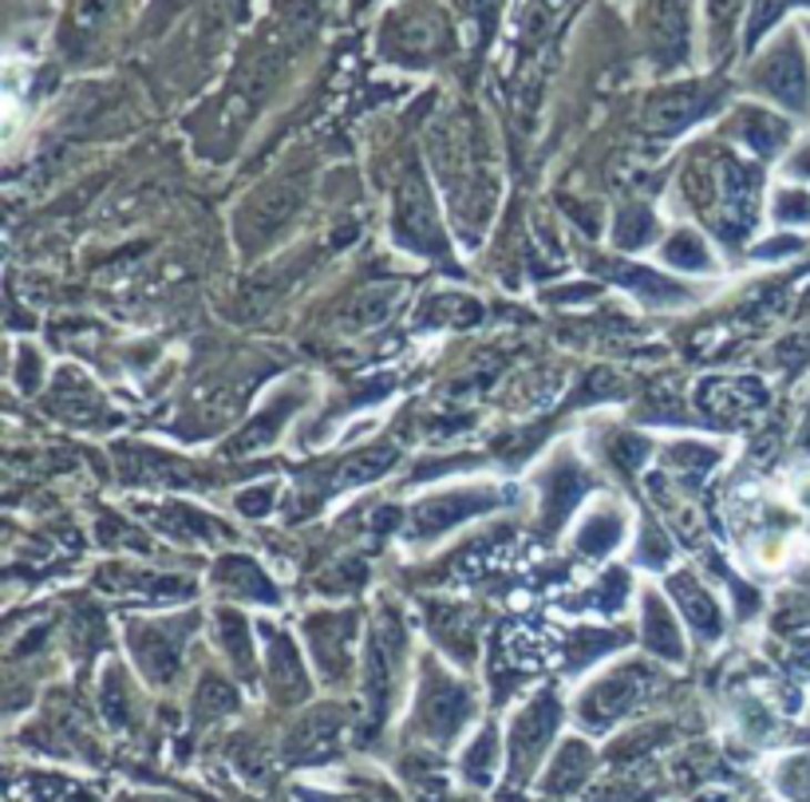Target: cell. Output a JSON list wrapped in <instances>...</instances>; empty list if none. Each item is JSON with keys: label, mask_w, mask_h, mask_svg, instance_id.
I'll return each mask as SVG.
<instances>
[{"label": "cell", "mask_w": 810, "mask_h": 802, "mask_svg": "<svg viewBox=\"0 0 810 802\" xmlns=\"http://www.w3.org/2000/svg\"><path fill=\"white\" fill-rule=\"evenodd\" d=\"M297 202H301L297 182H281V186L257 194V199L245 206L242 222H237V234H242V242L257 245V242H265V237H273L281 226H285L288 217H293Z\"/></svg>", "instance_id": "obj_1"}, {"label": "cell", "mask_w": 810, "mask_h": 802, "mask_svg": "<svg viewBox=\"0 0 810 802\" xmlns=\"http://www.w3.org/2000/svg\"><path fill=\"white\" fill-rule=\"evenodd\" d=\"M308 644H313V660L321 664L324 677H341L348 664V644L356 632V617L352 613H316L308 617Z\"/></svg>", "instance_id": "obj_2"}, {"label": "cell", "mask_w": 810, "mask_h": 802, "mask_svg": "<svg viewBox=\"0 0 810 802\" xmlns=\"http://www.w3.org/2000/svg\"><path fill=\"white\" fill-rule=\"evenodd\" d=\"M171 621H135L131 625V649L151 680H171L179 668V637L166 629Z\"/></svg>", "instance_id": "obj_3"}, {"label": "cell", "mask_w": 810, "mask_h": 802, "mask_svg": "<svg viewBox=\"0 0 810 802\" xmlns=\"http://www.w3.org/2000/svg\"><path fill=\"white\" fill-rule=\"evenodd\" d=\"M645 668H621V672H612L605 684H597V692L589 696L586 703V715L597 723V715H605V723H609V715H621L625 708H632V703L645 696Z\"/></svg>", "instance_id": "obj_4"}, {"label": "cell", "mask_w": 810, "mask_h": 802, "mask_svg": "<svg viewBox=\"0 0 810 802\" xmlns=\"http://www.w3.org/2000/svg\"><path fill=\"white\" fill-rule=\"evenodd\" d=\"M756 396L763 399V392H756V384L743 376L731 379H708L700 388V407L711 412L716 419H728V424H739L743 415L756 407Z\"/></svg>", "instance_id": "obj_5"}, {"label": "cell", "mask_w": 810, "mask_h": 802, "mask_svg": "<svg viewBox=\"0 0 810 802\" xmlns=\"http://www.w3.org/2000/svg\"><path fill=\"white\" fill-rule=\"evenodd\" d=\"M490 502H495V498H483V495H443V498H432V502H424L419 510H415V534L450 530V526L459 522V518L478 515V510H486Z\"/></svg>", "instance_id": "obj_6"}, {"label": "cell", "mask_w": 810, "mask_h": 802, "mask_svg": "<svg viewBox=\"0 0 810 802\" xmlns=\"http://www.w3.org/2000/svg\"><path fill=\"white\" fill-rule=\"evenodd\" d=\"M217 589H225L230 597H250V601H265L273 605L277 593H273V581L262 573V566H253L250 558H225L222 566L214 569Z\"/></svg>", "instance_id": "obj_7"}, {"label": "cell", "mask_w": 810, "mask_h": 802, "mask_svg": "<svg viewBox=\"0 0 810 802\" xmlns=\"http://www.w3.org/2000/svg\"><path fill=\"white\" fill-rule=\"evenodd\" d=\"M399 226H404V234L415 242V250L443 253L439 237H435L432 206H427L424 190H419V186H404V202H399Z\"/></svg>", "instance_id": "obj_8"}, {"label": "cell", "mask_w": 810, "mask_h": 802, "mask_svg": "<svg viewBox=\"0 0 810 802\" xmlns=\"http://www.w3.org/2000/svg\"><path fill=\"white\" fill-rule=\"evenodd\" d=\"M672 593H676V601L685 605L688 621L700 629V637H716V632H720V609H716V601H711L708 589L696 586L688 573H676L672 577Z\"/></svg>", "instance_id": "obj_9"}, {"label": "cell", "mask_w": 810, "mask_h": 802, "mask_svg": "<svg viewBox=\"0 0 810 802\" xmlns=\"http://www.w3.org/2000/svg\"><path fill=\"white\" fill-rule=\"evenodd\" d=\"M645 640H648V649L660 652V657H668V660H680V652H685L680 632H676V625H672V613H668L665 605H660V597H652V593L645 597Z\"/></svg>", "instance_id": "obj_10"}, {"label": "cell", "mask_w": 810, "mask_h": 802, "mask_svg": "<svg viewBox=\"0 0 810 802\" xmlns=\"http://www.w3.org/2000/svg\"><path fill=\"white\" fill-rule=\"evenodd\" d=\"M265 637H270V664H273V684H277V692L285 696V700L305 696V677H301V664H297L293 644L273 629H265Z\"/></svg>", "instance_id": "obj_11"}, {"label": "cell", "mask_w": 810, "mask_h": 802, "mask_svg": "<svg viewBox=\"0 0 810 802\" xmlns=\"http://www.w3.org/2000/svg\"><path fill=\"white\" fill-rule=\"evenodd\" d=\"M217 640H222V649L230 652V660H234L237 668H250L253 637H250V625H245L242 617L222 609V613H217Z\"/></svg>", "instance_id": "obj_12"}, {"label": "cell", "mask_w": 810, "mask_h": 802, "mask_svg": "<svg viewBox=\"0 0 810 802\" xmlns=\"http://www.w3.org/2000/svg\"><path fill=\"white\" fill-rule=\"evenodd\" d=\"M577 490H581L577 470H558V475L546 478V518H549V526H558L561 518L574 510Z\"/></svg>", "instance_id": "obj_13"}, {"label": "cell", "mask_w": 810, "mask_h": 802, "mask_svg": "<svg viewBox=\"0 0 810 802\" xmlns=\"http://www.w3.org/2000/svg\"><path fill=\"white\" fill-rule=\"evenodd\" d=\"M696 111H700V95H688V91H672V95H665V100L652 108V126H660V131H680V126L688 123V119H696Z\"/></svg>", "instance_id": "obj_14"}, {"label": "cell", "mask_w": 810, "mask_h": 802, "mask_svg": "<svg viewBox=\"0 0 810 802\" xmlns=\"http://www.w3.org/2000/svg\"><path fill=\"white\" fill-rule=\"evenodd\" d=\"M621 538V518L617 515H594L586 522V530L577 534V546L586 554H609Z\"/></svg>", "instance_id": "obj_15"}, {"label": "cell", "mask_w": 810, "mask_h": 802, "mask_svg": "<svg viewBox=\"0 0 810 802\" xmlns=\"http://www.w3.org/2000/svg\"><path fill=\"white\" fill-rule=\"evenodd\" d=\"M665 262L676 265V270H708V250L696 234H676L672 242L665 245Z\"/></svg>", "instance_id": "obj_16"}, {"label": "cell", "mask_w": 810, "mask_h": 802, "mask_svg": "<svg viewBox=\"0 0 810 802\" xmlns=\"http://www.w3.org/2000/svg\"><path fill=\"white\" fill-rule=\"evenodd\" d=\"M648 234H652V217H648L645 210H629V214H621V222H617V245H625V250L645 245Z\"/></svg>", "instance_id": "obj_17"}, {"label": "cell", "mask_w": 810, "mask_h": 802, "mask_svg": "<svg viewBox=\"0 0 810 802\" xmlns=\"http://www.w3.org/2000/svg\"><path fill=\"white\" fill-rule=\"evenodd\" d=\"M668 463H676L685 475H703V470L716 463V451H711V447H696V443H680V447L668 451Z\"/></svg>", "instance_id": "obj_18"}, {"label": "cell", "mask_w": 810, "mask_h": 802, "mask_svg": "<svg viewBox=\"0 0 810 802\" xmlns=\"http://www.w3.org/2000/svg\"><path fill=\"white\" fill-rule=\"evenodd\" d=\"M774 68L779 72H763V83H767V91H774V95H783V100H791V95H799V88H802V80H799V68H794L791 60H787L783 52L774 55Z\"/></svg>", "instance_id": "obj_19"}, {"label": "cell", "mask_w": 810, "mask_h": 802, "mask_svg": "<svg viewBox=\"0 0 810 802\" xmlns=\"http://www.w3.org/2000/svg\"><path fill=\"white\" fill-rule=\"evenodd\" d=\"M640 561H645V566H665V561H668V541L660 538V534L652 530V526H648V530H645V546H640Z\"/></svg>", "instance_id": "obj_20"}, {"label": "cell", "mask_w": 810, "mask_h": 802, "mask_svg": "<svg viewBox=\"0 0 810 802\" xmlns=\"http://www.w3.org/2000/svg\"><path fill=\"white\" fill-rule=\"evenodd\" d=\"M783 9V0H759L756 4V17H751V40L759 37V32H763L767 24H771L774 20V12Z\"/></svg>", "instance_id": "obj_21"}, {"label": "cell", "mask_w": 810, "mask_h": 802, "mask_svg": "<svg viewBox=\"0 0 810 802\" xmlns=\"http://www.w3.org/2000/svg\"><path fill=\"white\" fill-rule=\"evenodd\" d=\"M270 495H273V490L270 487H257V490H245V495H242V510H245V515H265V510H270Z\"/></svg>", "instance_id": "obj_22"}, {"label": "cell", "mask_w": 810, "mask_h": 802, "mask_svg": "<svg viewBox=\"0 0 810 802\" xmlns=\"http://www.w3.org/2000/svg\"><path fill=\"white\" fill-rule=\"evenodd\" d=\"M708 9H711L716 28H728L731 17H736V9H739V0H708Z\"/></svg>", "instance_id": "obj_23"}, {"label": "cell", "mask_w": 810, "mask_h": 802, "mask_svg": "<svg viewBox=\"0 0 810 802\" xmlns=\"http://www.w3.org/2000/svg\"><path fill=\"white\" fill-rule=\"evenodd\" d=\"M645 451H648V447H645V443H632V439H621V443H617V455H621V463H625V467H637V463L640 459H645Z\"/></svg>", "instance_id": "obj_24"}]
</instances>
